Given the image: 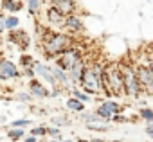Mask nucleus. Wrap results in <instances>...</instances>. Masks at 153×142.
Segmentation results:
<instances>
[{
    "instance_id": "1",
    "label": "nucleus",
    "mask_w": 153,
    "mask_h": 142,
    "mask_svg": "<svg viewBox=\"0 0 153 142\" xmlns=\"http://www.w3.org/2000/svg\"><path fill=\"white\" fill-rule=\"evenodd\" d=\"M40 45H42L43 54L47 58L54 59L56 56H59L67 49L74 47V36H70L67 33H61V31H51V29H47V33L40 38Z\"/></svg>"
},
{
    "instance_id": "2",
    "label": "nucleus",
    "mask_w": 153,
    "mask_h": 142,
    "mask_svg": "<svg viewBox=\"0 0 153 142\" xmlns=\"http://www.w3.org/2000/svg\"><path fill=\"white\" fill-rule=\"evenodd\" d=\"M103 70H105V65L101 61L87 63L83 78H81V85H79L85 94L96 95V94L103 92Z\"/></svg>"
},
{
    "instance_id": "3",
    "label": "nucleus",
    "mask_w": 153,
    "mask_h": 142,
    "mask_svg": "<svg viewBox=\"0 0 153 142\" xmlns=\"http://www.w3.org/2000/svg\"><path fill=\"white\" fill-rule=\"evenodd\" d=\"M103 94L106 97H124V87H123V74L121 67L117 63L105 65L103 70Z\"/></svg>"
},
{
    "instance_id": "4",
    "label": "nucleus",
    "mask_w": 153,
    "mask_h": 142,
    "mask_svg": "<svg viewBox=\"0 0 153 142\" xmlns=\"http://www.w3.org/2000/svg\"><path fill=\"white\" fill-rule=\"evenodd\" d=\"M121 67V74H123V87H124V97L126 99H139V95L142 94V88L139 85L137 74H135V68L133 65L123 63Z\"/></svg>"
},
{
    "instance_id": "5",
    "label": "nucleus",
    "mask_w": 153,
    "mask_h": 142,
    "mask_svg": "<svg viewBox=\"0 0 153 142\" xmlns=\"http://www.w3.org/2000/svg\"><path fill=\"white\" fill-rule=\"evenodd\" d=\"M54 61H56L58 68H61L63 72H68L72 67H76L79 61H83V56H81V50L78 47H70L65 52H61L59 56H56Z\"/></svg>"
},
{
    "instance_id": "6",
    "label": "nucleus",
    "mask_w": 153,
    "mask_h": 142,
    "mask_svg": "<svg viewBox=\"0 0 153 142\" xmlns=\"http://www.w3.org/2000/svg\"><path fill=\"white\" fill-rule=\"evenodd\" d=\"M133 68H135V74H137V79H139V85H140L142 92L146 95H153V79L149 76V70H148L146 63L133 65Z\"/></svg>"
},
{
    "instance_id": "7",
    "label": "nucleus",
    "mask_w": 153,
    "mask_h": 142,
    "mask_svg": "<svg viewBox=\"0 0 153 142\" xmlns=\"http://www.w3.org/2000/svg\"><path fill=\"white\" fill-rule=\"evenodd\" d=\"M43 15H45L47 29H51V31H59V29H63L65 16H63V15H61L54 6H51V2H49L47 9H43Z\"/></svg>"
},
{
    "instance_id": "8",
    "label": "nucleus",
    "mask_w": 153,
    "mask_h": 142,
    "mask_svg": "<svg viewBox=\"0 0 153 142\" xmlns=\"http://www.w3.org/2000/svg\"><path fill=\"white\" fill-rule=\"evenodd\" d=\"M22 74L18 67L9 61V59H0V79L2 81H7V79H18Z\"/></svg>"
},
{
    "instance_id": "9",
    "label": "nucleus",
    "mask_w": 153,
    "mask_h": 142,
    "mask_svg": "<svg viewBox=\"0 0 153 142\" xmlns=\"http://www.w3.org/2000/svg\"><path fill=\"white\" fill-rule=\"evenodd\" d=\"M85 29V24L81 20V16H78V13L76 15H68L65 16V24H63V31H67V34H76V33H81Z\"/></svg>"
},
{
    "instance_id": "10",
    "label": "nucleus",
    "mask_w": 153,
    "mask_h": 142,
    "mask_svg": "<svg viewBox=\"0 0 153 142\" xmlns=\"http://www.w3.org/2000/svg\"><path fill=\"white\" fill-rule=\"evenodd\" d=\"M85 67H87V63H85V61H79L78 65L72 67L68 72H67L72 88H78V87L81 85V78H83V72H85Z\"/></svg>"
},
{
    "instance_id": "11",
    "label": "nucleus",
    "mask_w": 153,
    "mask_h": 142,
    "mask_svg": "<svg viewBox=\"0 0 153 142\" xmlns=\"http://www.w3.org/2000/svg\"><path fill=\"white\" fill-rule=\"evenodd\" d=\"M34 72H36V76L38 78H42L43 81H47L52 88L56 87V81H54V76H52V70H51V65H45V63H34Z\"/></svg>"
},
{
    "instance_id": "12",
    "label": "nucleus",
    "mask_w": 153,
    "mask_h": 142,
    "mask_svg": "<svg viewBox=\"0 0 153 142\" xmlns=\"http://www.w3.org/2000/svg\"><path fill=\"white\" fill-rule=\"evenodd\" d=\"M29 94L33 97H38V99H47L51 97V90L38 79H31L29 81Z\"/></svg>"
},
{
    "instance_id": "13",
    "label": "nucleus",
    "mask_w": 153,
    "mask_h": 142,
    "mask_svg": "<svg viewBox=\"0 0 153 142\" xmlns=\"http://www.w3.org/2000/svg\"><path fill=\"white\" fill-rule=\"evenodd\" d=\"M51 6H54L63 16H68V15H76V7H78V4L72 2V0H52Z\"/></svg>"
},
{
    "instance_id": "14",
    "label": "nucleus",
    "mask_w": 153,
    "mask_h": 142,
    "mask_svg": "<svg viewBox=\"0 0 153 142\" xmlns=\"http://www.w3.org/2000/svg\"><path fill=\"white\" fill-rule=\"evenodd\" d=\"M9 41H11V43H16V45L24 50V49H27V47H29L31 38H29V34H27L25 31L16 29V31H11V33H9Z\"/></svg>"
},
{
    "instance_id": "15",
    "label": "nucleus",
    "mask_w": 153,
    "mask_h": 142,
    "mask_svg": "<svg viewBox=\"0 0 153 142\" xmlns=\"http://www.w3.org/2000/svg\"><path fill=\"white\" fill-rule=\"evenodd\" d=\"M106 113H110V115H121L123 112H124V108L119 104V103H115V101H112V99H105L101 104H99Z\"/></svg>"
},
{
    "instance_id": "16",
    "label": "nucleus",
    "mask_w": 153,
    "mask_h": 142,
    "mask_svg": "<svg viewBox=\"0 0 153 142\" xmlns=\"http://www.w3.org/2000/svg\"><path fill=\"white\" fill-rule=\"evenodd\" d=\"M0 6L7 13H18L24 9V2H15V0H4V2H0Z\"/></svg>"
},
{
    "instance_id": "17",
    "label": "nucleus",
    "mask_w": 153,
    "mask_h": 142,
    "mask_svg": "<svg viewBox=\"0 0 153 142\" xmlns=\"http://www.w3.org/2000/svg\"><path fill=\"white\" fill-rule=\"evenodd\" d=\"M65 106H67L68 112H74V113H83L85 112V104L79 103L78 99H74V97H68L67 103H65Z\"/></svg>"
},
{
    "instance_id": "18",
    "label": "nucleus",
    "mask_w": 153,
    "mask_h": 142,
    "mask_svg": "<svg viewBox=\"0 0 153 142\" xmlns=\"http://www.w3.org/2000/svg\"><path fill=\"white\" fill-rule=\"evenodd\" d=\"M25 7H27V11L33 15V16H38L43 9V2H40V0H29V2L25 4Z\"/></svg>"
},
{
    "instance_id": "19",
    "label": "nucleus",
    "mask_w": 153,
    "mask_h": 142,
    "mask_svg": "<svg viewBox=\"0 0 153 142\" xmlns=\"http://www.w3.org/2000/svg\"><path fill=\"white\" fill-rule=\"evenodd\" d=\"M70 97L78 99V101H79V103H83V104H87V103H90V101H92V97H90L88 94H85L83 90H79V88H70Z\"/></svg>"
},
{
    "instance_id": "20",
    "label": "nucleus",
    "mask_w": 153,
    "mask_h": 142,
    "mask_svg": "<svg viewBox=\"0 0 153 142\" xmlns=\"http://www.w3.org/2000/svg\"><path fill=\"white\" fill-rule=\"evenodd\" d=\"M18 25H20V18L18 16H15V15L6 16V29L7 31H16Z\"/></svg>"
},
{
    "instance_id": "21",
    "label": "nucleus",
    "mask_w": 153,
    "mask_h": 142,
    "mask_svg": "<svg viewBox=\"0 0 153 142\" xmlns=\"http://www.w3.org/2000/svg\"><path fill=\"white\" fill-rule=\"evenodd\" d=\"M68 124H70V119L67 115H59V117L51 119V126H54V128H61V126H68Z\"/></svg>"
},
{
    "instance_id": "22",
    "label": "nucleus",
    "mask_w": 153,
    "mask_h": 142,
    "mask_svg": "<svg viewBox=\"0 0 153 142\" xmlns=\"http://www.w3.org/2000/svg\"><path fill=\"white\" fill-rule=\"evenodd\" d=\"M7 138L11 140H20V138H25V131L24 129H18V128H9L7 129Z\"/></svg>"
},
{
    "instance_id": "23",
    "label": "nucleus",
    "mask_w": 153,
    "mask_h": 142,
    "mask_svg": "<svg viewBox=\"0 0 153 142\" xmlns=\"http://www.w3.org/2000/svg\"><path fill=\"white\" fill-rule=\"evenodd\" d=\"M139 117L142 119V121H146V122H153V108H140L139 110Z\"/></svg>"
},
{
    "instance_id": "24",
    "label": "nucleus",
    "mask_w": 153,
    "mask_h": 142,
    "mask_svg": "<svg viewBox=\"0 0 153 142\" xmlns=\"http://www.w3.org/2000/svg\"><path fill=\"white\" fill-rule=\"evenodd\" d=\"M34 63H36V61H34L33 56H29V54H22V56H20V65H22L24 68H33Z\"/></svg>"
},
{
    "instance_id": "25",
    "label": "nucleus",
    "mask_w": 153,
    "mask_h": 142,
    "mask_svg": "<svg viewBox=\"0 0 153 142\" xmlns=\"http://www.w3.org/2000/svg\"><path fill=\"white\" fill-rule=\"evenodd\" d=\"M85 126H87V129H90V131H99V133L110 131V124H105V126H101V124H85Z\"/></svg>"
},
{
    "instance_id": "26",
    "label": "nucleus",
    "mask_w": 153,
    "mask_h": 142,
    "mask_svg": "<svg viewBox=\"0 0 153 142\" xmlns=\"http://www.w3.org/2000/svg\"><path fill=\"white\" fill-rule=\"evenodd\" d=\"M31 124V119H16L11 122V128H18V129H25Z\"/></svg>"
},
{
    "instance_id": "27",
    "label": "nucleus",
    "mask_w": 153,
    "mask_h": 142,
    "mask_svg": "<svg viewBox=\"0 0 153 142\" xmlns=\"http://www.w3.org/2000/svg\"><path fill=\"white\" fill-rule=\"evenodd\" d=\"M47 135H49L52 140H61V131H59V128L47 126Z\"/></svg>"
},
{
    "instance_id": "28",
    "label": "nucleus",
    "mask_w": 153,
    "mask_h": 142,
    "mask_svg": "<svg viewBox=\"0 0 153 142\" xmlns=\"http://www.w3.org/2000/svg\"><path fill=\"white\" fill-rule=\"evenodd\" d=\"M15 99H16V101H20V103H33V101H34V97H33L29 92H18Z\"/></svg>"
},
{
    "instance_id": "29",
    "label": "nucleus",
    "mask_w": 153,
    "mask_h": 142,
    "mask_svg": "<svg viewBox=\"0 0 153 142\" xmlns=\"http://www.w3.org/2000/svg\"><path fill=\"white\" fill-rule=\"evenodd\" d=\"M31 135L33 137H45L47 135V126H34L33 129H31Z\"/></svg>"
},
{
    "instance_id": "30",
    "label": "nucleus",
    "mask_w": 153,
    "mask_h": 142,
    "mask_svg": "<svg viewBox=\"0 0 153 142\" xmlns=\"http://www.w3.org/2000/svg\"><path fill=\"white\" fill-rule=\"evenodd\" d=\"M22 76H25V78H29V79H34L36 72H34V68H24V74H22Z\"/></svg>"
},
{
    "instance_id": "31",
    "label": "nucleus",
    "mask_w": 153,
    "mask_h": 142,
    "mask_svg": "<svg viewBox=\"0 0 153 142\" xmlns=\"http://www.w3.org/2000/svg\"><path fill=\"white\" fill-rule=\"evenodd\" d=\"M144 131H146V135L151 138V142H153V122H148L146 124V128H144Z\"/></svg>"
},
{
    "instance_id": "32",
    "label": "nucleus",
    "mask_w": 153,
    "mask_h": 142,
    "mask_svg": "<svg viewBox=\"0 0 153 142\" xmlns=\"http://www.w3.org/2000/svg\"><path fill=\"white\" fill-rule=\"evenodd\" d=\"M146 67H148V70H149V76H151V79H153V56H149V58H148V61H146Z\"/></svg>"
},
{
    "instance_id": "33",
    "label": "nucleus",
    "mask_w": 153,
    "mask_h": 142,
    "mask_svg": "<svg viewBox=\"0 0 153 142\" xmlns=\"http://www.w3.org/2000/svg\"><path fill=\"white\" fill-rule=\"evenodd\" d=\"M112 122H128V119L121 113V115H114L112 117Z\"/></svg>"
},
{
    "instance_id": "34",
    "label": "nucleus",
    "mask_w": 153,
    "mask_h": 142,
    "mask_svg": "<svg viewBox=\"0 0 153 142\" xmlns=\"http://www.w3.org/2000/svg\"><path fill=\"white\" fill-rule=\"evenodd\" d=\"M63 92V88H59V87H54L52 90H51V97H59V94Z\"/></svg>"
},
{
    "instance_id": "35",
    "label": "nucleus",
    "mask_w": 153,
    "mask_h": 142,
    "mask_svg": "<svg viewBox=\"0 0 153 142\" xmlns=\"http://www.w3.org/2000/svg\"><path fill=\"white\" fill-rule=\"evenodd\" d=\"M4 31H6V16L0 13V34H2Z\"/></svg>"
},
{
    "instance_id": "36",
    "label": "nucleus",
    "mask_w": 153,
    "mask_h": 142,
    "mask_svg": "<svg viewBox=\"0 0 153 142\" xmlns=\"http://www.w3.org/2000/svg\"><path fill=\"white\" fill-rule=\"evenodd\" d=\"M24 142H38V138H36V137H33V135H27V137L24 138Z\"/></svg>"
},
{
    "instance_id": "37",
    "label": "nucleus",
    "mask_w": 153,
    "mask_h": 142,
    "mask_svg": "<svg viewBox=\"0 0 153 142\" xmlns=\"http://www.w3.org/2000/svg\"><path fill=\"white\" fill-rule=\"evenodd\" d=\"M88 142H105V140H103V138H90Z\"/></svg>"
},
{
    "instance_id": "38",
    "label": "nucleus",
    "mask_w": 153,
    "mask_h": 142,
    "mask_svg": "<svg viewBox=\"0 0 153 142\" xmlns=\"http://www.w3.org/2000/svg\"><path fill=\"white\" fill-rule=\"evenodd\" d=\"M51 142H74V140H68L67 138V140H51Z\"/></svg>"
},
{
    "instance_id": "39",
    "label": "nucleus",
    "mask_w": 153,
    "mask_h": 142,
    "mask_svg": "<svg viewBox=\"0 0 153 142\" xmlns=\"http://www.w3.org/2000/svg\"><path fill=\"white\" fill-rule=\"evenodd\" d=\"M0 122H6V117L4 115H0Z\"/></svg>"
},
{
    "instance_id": "40",
    "label": "nucleus",
    "mask_w": 153,
    "mask_h": 142,
    "mask_svg": "<svg viewBox=\"0 0 153 142\" xmlns=\"http://www.w3.org/2000/svg\"><path fill=\"white\" fill-rule=\"evenodd\" d=\"M126 142H135V140H126Z\"/></svg>"
}]
</instances>
